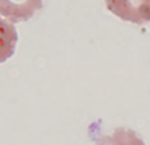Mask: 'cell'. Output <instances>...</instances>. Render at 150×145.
<instances>
[{
	"label": "cell",
	"instance_id": "277c9868",
	"mask_svg": "<svg viewBox=\"0 0 150 145\" xmlns=\"http://www.w3.org/2000/svg\"><path fill=\"white\" fill-rule=\"evenodd\" d=\"M96 145H146L137 132L129 128H116L109 135L101 136Z\"/></svg>",
	"mask_w": 150,
	"mask_h": 145
},
{
	"label": "cell",
	"instance_id": "3957f363",
	"mask_svg": "<svg viewBox=\"0 0 150 145\" xmlns=\"http://www.w3.org/2000/svg\"><path fill=\"white\" fill-rule=\"evenodd\" d=\"M18 41L16 26L5 18L0 17V63L8 61L15 54Z\"/></svg>",
	"mask_w": 150,
	"mask_h": 145
},
{
	"label": "cell",
	"instance_id": "7a4b0ae2",
	"mask_svg": "<svg viewBox=\"0 0 150 145\" xmlns=\"http://www.w3.org/2000/svg\"><path fill=\"white\" fill-rule=\"evenodd\" d=\"M42 8V0H0V16L12 24L28 21Z\"/></svg>",
	"mask_w": 150,
	"mask_h": 145
},
{
	"label": "cell",
	"instance_id": "6da1fadb",
	"mask_svg": "<svg viewBox=\"0 0 150 145\" xmlns=\"http://www.w3.org/2000/svg\"><path fill=\"white\" fill-rule=\"evenodd\" d=\"M105 8L120 20L136 25L150 24V0H104Z\"/></svg>",
	"mask_w": 150,
	"mask_h": 145
}]
</instances>
